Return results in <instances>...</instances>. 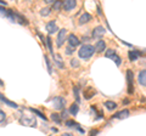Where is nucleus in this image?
<instances>
[{
    "mask_svg": "<svg viewBox=\"0 0 146 136\" xmlns=\"http://www.w3.org/2000/svg\"><path fill=\"white\" fill-rule=\"evenodd\" d=\"M5 118H6V114H5V112H3L1 110H0V123H3V121L5 120Z\"/></svg>",
    "mask_w": 146,
    "mask_h": 136,
    "instance_id": "7c9ffc66",
    "label": "nucleus"
},
{
    "mask_svg": "<svg viewBox=\"0 0 146 136\" xmlns=\"http://www.w3.org/2000/svg\"><path fill=\"white\" fill-rule=\"evenodd\" d=\"M96 134H98V130H91L90 131V136H95Z\"/></svg>",
    "mask_w": 146,
    "mask_h": 136,
    "instance_id": "72a5a7b5",
    "label": "nucleus"
},
{
    "mask_svg": "<svg viewBox=\"0 0 146 136\" xmlns=\"http://www.w3.org/2000/svg\"><path fill=\"white\" fill-rule=\"evenodd\" d=\"M111 58H112L113 61H115V63H116L117 66H121V63H122V60H121V57H119V56H117V55H113V56H112Z\"/></svg>",
    "mask_w": 146,
    "mask_h": 136,
    "instance_id": "a878e982",
    "label": "nucleus"
},
{
    "mask_svg": "<svg viewBox=\"0 0 146 136\" xmlns=\"http://www.w3.org/2000/svg\"><path fill=\"white\" fill-rule=\"evenodd\" d=\"M50 7H44V9H42V11H40V15L42 16H49L50 15Z\"/></svg>",
    "mask_w": 146,
    "mask_h": 136,
    "instance_id": "393cba45",
    "label": "nucleus"
},
{
    "mask_svg": "<svg viewBox=\"0 0 146 136\" xmlns=\"http://www.w3.org/2000/svg\"><path fill=\"white\" fill-rule=\"evenodd\" d=\"M0 100H1V101L4 102V103H6L7 106H10V107H12V108H17L18 106H17V103H15V102H12V101H10V100H7L5 96H4V95L0 92Z\"/></svg>",
    "mask_w": 146,
    "mask_h": 136,
    "instance_id": "2eb2a0df",
    "label": "nucleus"
},
{
    "mask_svg": "<svg viewBox=\"0 0 146 136\" xmlns=\"http://www.w3.org/2000/svg\"><path fill=\"white\" fill-rule=\"evenodd\" d=\"M65 124H66V126H70V128H73V126H76V128L78 129V130L80 131V133H84V130H82V129H80V126H79L78 124H77L76 121H73V120H67Z\"/></svg>",
    "mask_w": 146,
    "mask_h": 136,
    "instance_id": "a211bd4d",
    "label": "nucleus"
},
{
    "mask_svg": "<svg viewBox=\"0 0 146 136\" xmlns=\"http://www.w3.org/2000/svg\"><path fill=\"white\" fill-rule=\"evenodd\" d=\"M67 40H68V44H70V46L73 48V49H74L76 46H78V45L80 44V40L77 38L74 34H70V35H68Z\"/></svg>",
    "mask_w": 146,
    "mask_h": 136,
    "instance_id": "423d86ee",
    "label": "nucleus"
},
{
    "mask_svg": "<svg viewBox=\"0 0 146 136\" xmlns=\"http://www.w3.org/2000/svg\"><path fill=\"white\" fill-rule=\"evenodd\" d=\"M127 84H128V92H134V85H133V72L130 69L127 71Z\"/></svg>",
    "mask_w": 146,
    "mask_h": 136,
    "instance_id": "7ed1b4c3",
    "label": "nucleus"
},
{
    "mask_svg": "<svg viewBox=\"0 0 146 136\" xmlns=\"http://www.w3.org/2000/svg\"><path fill=\"white\" fill-rule=\"evenodd\" d=\"M73 51H74V50H73V48H71V46H68L66 49V53H67V55H71V53H73Z\"/></svg>",
    "mask_w": 146,
    "mask_h": 136,
    "instance_id": "473e14b6",
    "label": "nucleus"
},
{
    "mask_svg": "<svg viewBox=\"0 0 146 136\" xmlns=\"http://www.w3.org/2000/svg\"><path fill=\"white\" fill-rule=\"evenodd\" d=\"M73 92H74V96H76V101L79 102L80 97H79V90H78V88H74V89H73Z\"/></svg>",
    "mask_w": 146,
    "mask_h": 136,
    "instance_id": "c85d7f7f",
    "label": "nucleus"
},
{
    "mask_svg": "<svg viewBox=\"0 0 146 136\" xmlns=\"http://www.w3.org/2000/svg\"><path fill=\"white\" fill-rule=\"evenodd\" d=\"M71 66H72V67H74V68H78V67H79V62H78V60H76V58L71 60Z\"/></svg>",
    "mask_w": 146,
    "mask_h": 136,
    "instance_id": "c756f323",
    "label": "nucleus"
},
{
    "mask_svg": "<svg viewBox=\"0 0 146 136\" xmlns=\"http://www.w3.org/2000/svg\"><path fill=\"white\" fill-rule=\"evenodd\" d=\"M61 136H72V135H71V134H68V133H66V134H62Z\"/></svg>",
    "mask_w": 146,
    "mask_h": 136,
    "instance_id": "c9c22d12",
    "label": "nucleus"
},
{
    "mask_svg": "<svg viewBox=\"0 0 146 136\" xmlns=\"http://www.w3.org/2000/svg\"><path fill=\"white\" fill-rule=\"evenodd\" d=\"M105 55H106V57H112L113 55H116V51L113 49H110V50H107V51H106Z\"/></svg>",
    "mask_w": 146,
    "mask_h": 136,
    "instance_id": "cd10ccee",
    "label": "nucleus"
},
{
    "mask_svg": "<svg viewBox=\"0 0 146 136\" xmlns=\"http://www.w3.org/2000/svg\"><path fill=\"white\" fill-rule=\"evenodd\" d=\"M78 111H79V108H78V105H77V103H73V105L70 107V113L73 116H76L77 113H78Z\"/></svg>",
    "mask_w": 146,
    "mask_h": 136,
    "instance_id": "aec40b11",
    "label": "nucleus"
},
{
    "mask_svg": "<svg viewBox=\"0 0 146 136\" xmlns=\"http://www.w3.org/2000/svg\"><path fill=\"white\" fill-rule=\"evenodd\" d=\"M7 12H9V10H6V9H4V7L0 6V15H3V16H5V17H6Z\"/></svg>",
    "mask_w": 146,
    "mask_h": 136,
    "instance_id": "2f4dec72",
    "label": "nucleus"
},
{
    "mask_svg": "<svg viewBox=\"0 0 146 136\" xmlns=\"http://www.w3.org/2000/svg\"><path fill=\"white\" fill-rule=\"evenodd\" d=\"M105 32H106V30H105L104 27L102 26H99V27H96V28L93 30V34H91V35H93V38L98 39V38H101L102 37V35L105 34Z\"/></svg>",
    "mask_w": 146,
    "mask_h": 136,
    "instance_id": "0eeeda50",
    "label": "nucleus"
},
{
    "mask_svg": "<svg viewBox=\"0 0 146 136\" xmlns=\"http://www.w3.org/2000/svg\"><path fill=\"white\" fill-rule=\"evenodd\" d=\"M62 5H63V3H62V1H54V6H52V9H54L55 11H58V10H61Z\"/></svg>",
    "mask_w": 146,
    "mask_h": 136,
    "instance_id": "4be33fe9",
    "label": "nucleus"
},
{
    "mask_svg": "<svg viewBox=\"0 0 146 136\" xmlns=\"http://www.w3.org/2000/svg\"><path fill=\"white\" fill-rule=\"evenodd\" d=\"M52 57H54V61L56 62V65L60 67V68H63V67H65V65H63V62H62V57H61L60 55H56V53H54Z\"/></svg>",
    "mask_w": 146,
    "mask_h": 136,
    "instance_id": "dca6fc26",
    "label": "nucleus"
},
{
    "mask_svg": "<svg viewBox=\"0 0 146 136\" xmlns=\"http://www.w3.org/2000/svg\"><path fill=\"white\" fill-rule=\"evenodd\" d=\"M76 5H77V3L74 1V0H66V1H63L62 7L65 9L66 11H71L76 7Z\"/></svg>",
    "mask_w": 146,
    "mask_h": 136,
    "instance_id": "6e6552de",
    "label": "nucleus"
},
{
    "mask_svg": "<svg viewBox=\"0 0 146 136\" xmlns=\"http://www.w3.org/2000/svg\"><path fill=\"white\" fill-rule=\"evenodd\" d=\"M95 94H96V91H95L93 88H86L84 91H83V96H84L85 100H90Z\"/></svg>",
    "mask_w": 146,
    "mask_h": 136,
    "instance_id": "9b49d317",
    "label": "nucleus"
},
{
    "mask_svg": "<svg viewBox=\"0 0 146 136\" xmlns=\"http://www.w3.org/2000/svg\"><path fill=\"white\" fill-rule=\"evenodd\" d=\"M129 58H130V61H136L139 58L140 56V52L139 51H136V50H131V51H129Z\"/></svg>",
    "mask_w": 146,
    "mask_h": 136,
    "instance_id": "f3484780",
    "label": "nucleus"
},
{
    "mask_svg": "<svg viewBox=\"0 0 146 136\" xmlns=\"http://www.w3.org/2000/svg\"><path fill=\"white\" fill-rule=\"evenodd\" d=\"M51 102H52V105L55 107V110L61 111V110L65 108V100H63L62 97H54Z\"/></svg>",
    "mask_w": 146,
    "mask_h": 136,
    "instance_id": "20e7f679",
    "label": "nucleus"
},
{
    "mask_svg": "<svg viewBox=\"0 0 146 136\" xmlns=\"http://www.w3.org/2000/svg\"><path fill=\"white\" fill-rule=\"evenodd\" d=\"M138 80L139 83L143 85V86H146V71H141L138 74Z\"/></svg>",
    "mask_w": 146,
    "mask_h": 136,
    "instance_id": "4468645a",
    "label": "nucleus"
},
{
    "mask_svg": "<svg viewBox=\"0 0 146 136\" xmlns=\"http://www.w3.org/2000/svg\"><path fill=\"white\" fill-rule=\"evenodd\" d=\"M44 60H45V62H46V66H48V71H49V73L51 74V73H52V67H51V63H50L49 57H48V56H44Z\"/></svg>",
    "mask_w": 146,
    "mask_h": 136,
    "instance_id": "5701e85b",
    "label": "nucleus"
},
{
    "mask_svg": "<svg viewBox=\"0 0 146 136\" xmlns=\"http://www.w3.org/2000/svg\"><path fill=\"white\" fill-rule=\"evenodd\" d=\"M128 117H129V111L123 110V111L117 112L116 114H113L112 118H116V119H125V118H128Z\"/></svg>",
    "mask_w": 146,
    "mask_h": 136,
    "instance_id": "1a4fd4ad",
    "label": "nucleus"
},
{
    "mask_svg": "<svg viewBox=\"0 0 146 136\" xmlns=\"http://www.w3.org/2000/svg\"><path fill=\"white\" fill-rule=\"evenodd\" d=\"M105 107H106L107 110H116V108H117V103L113 102V101H106V102H105Z\"/></svg>",
    "mask_w": 146,
    "mask_h": 136,
    "instance_id": "6ab92c4d",
    "label": "nucleus"
},
{
    "mask_svg": "<svg viewBox=\"0 0 146 136\" xmlns=\"http://www.w3.org/2000/svg\"><path fill=\"white\" fill-rule=\"evenodd\" d=\"M89 21H91V15L88 12H84L79 18V24H85V23H88Z\"/></svg>",
    "mask_w": 146,
    "mask_h": 136,
    "instance_id": "ddd939ff",
    "label": "nucleus"
},
{
    "mask_svg": "<svg viewBox=\"0 0 146 136\" xmlns=\"http://www.w3.org/2000/svg\"><path fill=\"white\" fill-rule=\"evenodd\" d=\"M46 30H48V33H49V34L56 33V32L58 30V28H57V24L55 23V21L49 22V23L46 24Z\"/></svg>",
    "mask_w": 146,
    "mask_h": 136,
    "instance_id": "9d476101",
    "label": "nucleus"
},
{
    "mask_svg": "<svg viewBox=\"0 0 146 136\" xmlns=\"http://www.w3.org/2000/svg\"><path fill=\"white\" fill-rule=\"evenodd\" d=\"M0 5H7V4H6V1H1V0H0Z\"/></svg>",
    "mask_w": 146,
    "mask_h": 136,
    "instance_id": "f704fd0d",
    "label": "nucleus"
},
{
    "mask_svg": "<svg viewBox=\"0 0 146 136\" xmlns=\"http://www.w3.org/2000/svg\"><path fill=\"white\" fill-rule=\"evenodd\" d=\"M66 34H67V30H66V29H61V30H58L57 39H56V44H57V46H62L63 42L66 40Z\"/></svg>",
    "mask_w": 146,
    "mask_h": 136,
    "instance_id": "39448f33",
    "label": "nucleus"
},
{
    "mask_svg": "<svg viewBox=\"0 0 146 136\" xmlns=\"http://www.w3.org/2000/svg\"><path fill=\"white\" fill-rule=\"evenodd\" d=\"M51 119L55 121V123H57V124H60V123H61L60 116H58L57 113H52V114H51Z\"/></svg>",
    "mask_w": 146,
    "mask_h": 136,
    "instance_id": "b1692460",
    "label": "nucleus"
},
{
    "mask_svg": "<svg viewBox=\"0 0 146 136\" xmlns=\"http://www.w3.org/2000/svg\"><path fill=\"white\" fill-rule=\"evenodd\" d=\"M20 123L25 126H35L36 125V118L31 116H23L20 118Z\"/></svg>",
    "mask_w": 146,
    "mask_h": 136,
    "instance_id": "f03ea898",
    "label": "nucleus"
},
{
    "mask_svg": "<svg viewBox=\"0 0 146 136\" xmlns=\"http://www.w3.org/2000/svg\"><path fill=\"white\" fill-rule=\"evenodd\" d=\"M4 85V83H3V80H0V86H3Z\"/></svg>",
    "mask_w": 146,
    "mask_h": 136,
    "instance_id": "e433bc0d",
    "label": "nucleus"
},
{
    "mask_svg": "<svg viewBox=\"0 0 146 136\" xmlns=\"http://www.w3.org/2000/svg\"><path fill=\"white\" fill-rule=\"evenodd\" d=\"M94 48H95V51L96 52H102L104 50L106 49V43H105V40H99Z\"/></svg>",
    "mask_w": 146,
    "mask_h": 136,
    "instance_id": "f8f14e48",
    "label": "nucleus"
},
{
    "mask_svg": "<svg viewBox=\"0 0 146 136\" xmlns=\"http://www.w3.org/2000/svg\"><path fill=\"white\" fill-rule=\"evenodd\" d=\"M45 43H46L48 45V48L50 50V52H51V55H54V52H52V46H51V39H50V37L46 38V40H45Z\"/></svg>",
    "mask_w": 146,
    "mask_h": 136,
    "instance_id": "bb28decb",
    "label": "nucleus"
},
{
    "mask_svg": "<svg viewBox=\"0 0 146 136\" xmlns=\"http://www.w3.org/2000/svg\"><path fill=\"white\" fill-rule=\"evenodd\" d=\"M95 52H96V51H95V48L91 46V45L86 44V45H83V46L79 49L78 55H79L80 58H83V60H88V58H90Z\"/></svg>",
    "mask_w": 146,
    "mask_h": 136,
    "instance_id": "f257e3e1",
    "label": "nucleus"
},
{
    "mask_svg": "<svg viewBox=\"0 0 146 136\" xmlns=\"http://www.w3.org/2000/svg\"><path fill=\"white\" fill-rule=\"evenodd\" d=\"M29 111H31V112H33L34 114H36V116H38L39 118H42L43 120H46V117H45V116H44V114H43V113L40 112V111H38V110H34V108H29Z\"/></svg>",
    "mask_w": 146,
    "mask_h": 136,
    "instance_id": "412c9836",
    "label": "nucleus"
}]
</instances>
